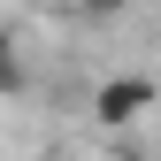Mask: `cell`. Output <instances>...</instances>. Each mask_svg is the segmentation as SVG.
<instances>
[{
	"instance_id": "obj_1",
	"label": "cell",
	"mask_w": 161,
	"mask_h": 161,
	"mask_svg": "<svg viewBox=\"0 0 161 161\" xmlns=\"http://www.w3.org/2000/svg\"><path fill=\"white\" fill-rule=\"evenodd\" d=\"M153 100H161V92H153V77L115 69V77H100V92H92V123H100V130H130Z\"/></svg>"
},
{
	"instance_id": "obj_2",
	"label": "cell",
	"mask_w": 161,
	"mask_h": 161,
	"mask_svg": "<svg viewBox=\"0 0 161 161\" xmlns=\"http://www.w3.org/2000/svg\"><path fill=\"white\" fill-rule=\"evenodd\" d=\"M0 92H23V62H15V38L0 31Z\"/></svg>"
},
{
	"instance_id": "obj_3",
	"label": "cell",
	"mask_w": 161,
	"mask_h": 161,
	"mask_svg": "<svg viewBox=\"0 0 161 161\" xmlns=\"http://www.w3.org/2000/svg\"><path fill=\"white\" fill-rule=\"evenodd\" d=\"M77 8H85V15H123L130 0H77Z\"/></svg>"
}]
</instances>
